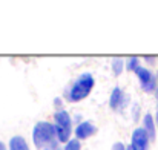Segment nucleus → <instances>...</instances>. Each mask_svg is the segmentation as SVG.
<instances>
[{
  "label": "nucleus",
  "mask_w": 158,
  "mask_h": 150,
  "mask_svg": "<svg viewBox=\"0 0 158 150\" xmlns=\"http://www.w3.org/2000/svg\"><path fill=\"white\" fill-rule=\"evenodd\" d=\"M64 150H81V143L77 138H71L66 144H64Z\"/></svg>",
  "instance_id": "nucleus-11"
},
{
  "label": "nucleus",
  "mask_w": 158,
  "mask_h": 150,
  "mask_svg": "<svg viewBox=\"0 0 158 150\" xmlns=\"http://www.w3.org/2000/svg\"><path fill=\"white\" fill-rule=\"evenodd\" d=\"M32 141L37 149H57V144L60 143L57 138V132L54 124L48 121H40L34 126L32 130Z\"/></svg>",
  "instance_id": "nucleus-1"
},
{
  "label": "nucleus",
  "mask_w": 158,
  "mask_h": 150,
  "mask_svg": "<svg viewBox=\"0 0 158 150\" xmlns=\"http://www.w3.org/2000/svg\"><path fill=\"white\" fill-rule=\"evenodd\" d=\"M132 113H134V120L137 121V118H138V115H140V106H138V104H134Z\"/></svg>",
  "instance_id": "nucleus-14"
},
{
  "label": "nucleus",
  "mask_w": 158,
  "mask_h": 150,
  "mask_svg": "<svg viewBox=\"0 0 158 150\" xmlns=\"http://www.w3.org/2000/svg\"><path fill=\"white\" fill-rule=\"evenodd\" d=\"M138 80H140V86L144 92L151 94V92H155L157 91V86H158V80H157V75H154L148 67H143L140 66L137 71H135Z\"/></svg>",
  "instance_id": "nucleus-4"
},
{
  "label": "nucleus",
  "mask_w": 158,
  "mask_h": 150,
  "mask_svg": "<svg viewBox=\"0 0 158 150\" xmlns=\"http://www.w3.org/2000/svg\"><path fill=\"white\" fill-rule=\"evenodd\" d=\"M155 120H157V124H158V112H157V118H155Z\"/></svg>",
  "instance_id": "nucleus-19"
},
{
  "label": "nucleus",
  "mask_w": 158,
  "mask_h": 150,
  "mask_svg": "<svg viewBox=\"0 0 158 150\" xmlns=\"http://www.w3.org/2000/svg\"><path fill=\"white\" fill-rule=\"evenodd\" d=\"M126 150H132V147H131V146H127V149Z\"/></svg>",
  "instance_id": "nucleus-18"
},
{
  "label": "nucleus",
  "mask_w": 158,
  "mask_h": 150,
  "mask_svg": "<svg viewBox=\"0 0 158 150\" xmlns=\"http://www.w3.org/2000/svg\"><path fill=\"white\" fill-rule=\"evenodd\" d=\"M144 60H146V61H149L151 64H154V61H155V57H149V55H146V57H144Z\"/></svg>",
  "instance_id": "nucleus-15"
},
{
  "label": "nucleus",
  "mask_w": 158,
  "mask_h": 150,
  "mask_svg": "<svg viewBox=\"0 0 158 150\" xmlns=\"http://www.w3.org/2000/svg\"><path fill=\"white\" fill-rule=\"evenodd\" d=\"M9 150H29L28 143L25 141L23 136H12L9 140Z\"/></svg>",
  "instance_id": "nucleus-9"
},
{
  "label": "nucleus",
  "mask_w": 158,
  "mask_h": 150,
  "mask_svg": "<svg viewBox=\"0 0 158 150\" xmlns=\"http://www.w3.org/2000/svg\"><path fill=\"white\" fill-rule=\"evenodd\" d=\"M123 69H124V61L121 58H114L112 60V72H114V75H121Z\"/></svg>",
  "instance_id": "nucleus-10"
},
{
  "label": "nucleus",
  "mask_w": 158,
  "mask_h": 150,
  "mask_svg": "<svg viewBox=\"0 0 158 150\" xmlns=\"http://www.w3.org/2000/svg\"><path fill=\"white\" fill-rule=\"evenodd\" d=\"M149 136L146 133V130L143 127H137L132 132V138H131V147L132 150H148L149 147Z\"/></svg>",
  "instance_id": "nucleus-5"
},
{
  "label": "nucleus",
  "mask_w": 158,
  "mask_h": 150,
  "mask_svg": "<svg viewBox=\"0 0 158 150\" xmlns=\"http://www.w3.org/2000/svg\"><path fill=\"white\" fill-rule=\"evenodd\" d=\"M95 132H97V127H95L94 123H91V121H81L77 126V129H75V136H77V140H86V138L92 136Z\"/></svg>",
  "instance_id": "nucleus-7"
},
{
  "label": "nucleus",
  "mask_w": 158,
  "mask_h": 150,
  "mask_svg": "<svg viewBox=\"0 0 158 150\" xmlns=\"http://www.w3.org/2000/svg\"><path fill=\"white\" fill-rule=\"evenodd\" d=\"M0 150H6V149H5V144H3V143H0Z\"/></svg>",
  "instance_id": "nucleus-16"
},
{
  "label": "nucleus",
  "mask_w": 158,
  "mask_h": 150,
  "mask_svg": "<svg viewBox=\"0 0 158 150\" xmlns=\"http://www.w3.org/2000/svg\"><path fill=\"white\" fill-rule=\"evenodd\" d=\"M127 100H129V97L117 86V87H114V91L110 92V97H109V107H110L112 110H123L124 106L127 104Z\"/></svg>",
  "instance_id": "nucleus-6"
},
{
  "label": "nucleus",
  "mask_w": 158,
  "mask_h": 150,
  "mask_svg": "<svg viewBox=\"0 0 158 150\" xmlns=\"http://www.w3.org/2000/svg\"><path fill=\"white\" fill-rule=\"evenodd\" d=\"M138 67H140V64H138V58H137V57H132V58H129V61H127V64H126V69H127V71H132V72H135Z\"/></svg>",
  "instance_id": "nucleus-12"
},
{
  "label": "nucleus",
  "mask_w": 158,
  "mask_h": 150,
  "mask_svg": "<svg viewBox=\"0 0 158 150\" xmlns=\"http://www.w3.org/2000/svg\"><path fill=\"white\" fill-rule=\"evenodd\" d=\"M155 124H157V123H155V118H154L151 113H146L144 118H143V129L146 130V133H148V136H149L151 141H155V138H157Z\"/></svg>",
  "instance_id": "nucleus-8"
},
{
  "label": "nucleus",
  "mask_w": 158,
  "mask_h": 150,
  "mask_svg": "<svg viewBox=\"0 0 158 150\" xmlns=\"http://www.w3.org/2000/svg\"><path fill=\"white\" fill-rule=\"evenodd\" d=\"M94 84H95V80H94L92 74H89V72L81 74V75L74 81V84L69 87V91H68V100L72 101V103L85 100V98L92 92Z\"/></svg>",
  "instance_id": "nucleus-2"
},
{
  "label": "nucleus",
  "mask_w": 158,
  "mask_h": 150,
  "mask_svg": "<svg viewBox=\"0 0 158 150\" xmlns=\"http://www.w3.org/2000/svg\"><path fill=\"white\" fill-rule=\"evenodd\" d=\"M43 150H51V149H43Z\"/></svg>",
  "instance_id": "nucleus-20"
},
{
  "label": "nucleus",
  "mask_w": 158,
  "mask_h": 150,
  "mask_svg": "<svg viewBox=\"0 0 158 150\" xmlns=\"http://www.w3.org/2000/svg\"><path fill=\"white\" fill-rule=\"evenodd\" d=\"M157 80H158V72H157ZM155 95H157V100H158V86H157V91H155Z\"/></svg>",
  "instance_id": "nucleus-17"
},
{
  "label": "nucleus",
  "mask_w": 158,
  "mask_h": 150,
  "mask_svg": "<svg viewBox=\"0 0 158 150\" xmlns=\"http://www.w3.org/2000/svg\"><path fill=\"white\" fill-rule=\"evenodd\" d=\"M126 149H127V146H124L123 143H115L112 146V150H126Z\"/></svg>",
  "instance_id": "nucleus-13"
},
{
  "label": "nucleus",
  "mask_w": 158,
  "mask_h": 150,
  "mask_svg": "<svg viewBox=\"0 0 158 150\" xmlns=\"http://www.w3.org/2000/svg\"><path fill=\"white\" fill-rule=\"evenodd\" d=\"M54 127H55L57 138H58L60 143H68L71 140L72 118L64 109H60L54 113Z\"/></svg>",
  "instance_id": "nucleus-3"
}]
</instances>
